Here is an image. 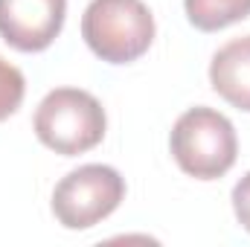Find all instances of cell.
<instances>
[{
	"instance_id": "obj_1",
	"label": "cell",
	"mask_w": 250,
	"mask_h": 247,
	"mask_svg": "<svg viewBox=\"0 0 250 247\" xmlns=\"http://www.w3.org/2000/svg\"><path fill=\"white\" fill-rule=\"evenodd\" d=\"M169 148L181 172H187L189 178L218 181L239 157V137L224 114L207 105H195L172 125Z\"/></svg>"
},
{
	"instance_id": "obj_2",
	"label": "cell",
	"mask_w": 250,
	"mask_h": 247,
	"mask_svg": "<svg viewBox=\"0 0 250 247\" xmlns=\"http://www.w3.org/2000/svg\"><path fill=\"white\" fill-rule=\"evenodd\" d=\"M32 128L41 145L62 157H76L105 140L108 117L93 93L79 87H56L38 102Z\"/></svg>"
},
{
	"instance_id": "obj_3",
	"label": "cell",
	"mask_w": 250,
	"mask_h": 247,
	"mask_svg": "<svg viewBox=\"0 0 250 247\" xmlns=\"http://www.w3.org/2000/svg\"><path fill=\"white\" fill-rule=\"evenodd\" d=\"M82 38L96 59L131 64L154 41V15L143 0H90L82 15Z\"/></svg>"
},
{
	"instance_id": "obj_4",
	"label": "cell",
	"mask_w": 250,
	"mask_h": 247,
	"mask_svg": "<svg viewBox=\"0 0 250 247\" xmlns=\"http://www.w3.org/2000/svg\"><path fill=\"white\" fill-rule=\"evenodd\" d=\"M125 201V178L105 163L67 172L53 189V215L64 230H90Z\"/></svg>"
},
{
	"instance_id": "obj_5",
	"label": "cell",
	"mask_w": 250,
	"mask_h": 247,
	"mask_svg": "<svg viewBox=\"0 0 250 247\" xmlns=\"http://www.w3.org/2000/svg\"><path fill=\"white\" fill-rule=\"evenodd\" d=\"M67 0H0V38L18 53H44L64 29Z\"/></svg>"
},
{
	"instance_id": "obj_6",
	"label": "cell",
	"mask_w": 250,
	"mask_h": 247,
	"mask_svg": "<svg viewBox=\"0 0 250 247\" xmlns=\"http://www.w3.org/2000/svg\"><path fill=\"white\" fill-rule=\"evenodd\" d=\"M209 84L227 105L250 114V35L227 41L212 56Z\"/></svg>"
},
{
	"instance_id": "obj_7",
	"label": "cell",
	"mask_w": 250,
	"mask_h": 247,
	"mask_svg": "<svg viewBox=\"0 0 250 247\" xmlns=\"http://www.w3.org/2000/svg\"><path fill=\"white\" fill-rule=\"evenodd\" d=\"M189 23L201 32L227 29L250 15V0H184Z\"/></svg>"
},
{
	"instance_id": "obj_8",
	"label": "cell",
	"mask_w": 250,
	"mask_h": 247,
	"mask_svg": "<svg viewBox=\"0 0 250 247\" xmlns=\"http://www.w3.org/2000/svg\"><path fill=\"white\" fill-rule=\"evenodd\" d=\"M23 93H26V79H23V73H21L15 64H9L6 59H0V123L9 120V117L21 108Z\"/></svg>"
},
{
	"instance_id": "obj_9",
	"label": "cell",
	"mask_w": 250,
	"mask_h": 247,
	"mask_svg": "<svg viewBox=\"0 0 250 247\" xmlns=\"http://www.w3.org/2000/svg\"><path fill=\"white\" fill-rule=\"evenodd\" d=\"M233 212H236L239 224L250 233V172L233 186Z\"/></svg>"
}]
</instances>
